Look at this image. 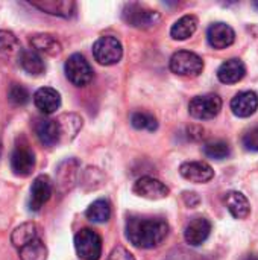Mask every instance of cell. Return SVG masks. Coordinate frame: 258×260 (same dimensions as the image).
Returning a JSON list of instances; mask_svg holds the SVG:
<instances>
[{
    "label": "cell",
    "mask_w": 258,
    "mask_h": 260,
    "mask_svg": "<svg viewBox=\"0 0 258 260\" xmlns=\"http://www.w3.org/2000/svg\"><path fill=\"white\" fill-rule=\"evenodd\" d=\"M169 236V224L163 218L131 216L126 222L128 241L143 250L160 247Z\"/></svg>",
    "instance_id": "cell-1"
},
{
    "label": "cell",
    "mask_w": 258,
    "mask_h": 260,
    "mask_svg": "<svg viewBox=\"0 0 258 260\" xmlns=\"http://www.w3.org/2000/svg\"><path fill=\"white\" fill-rule=\"evenodd\" d=\"M122 18L132 27L137 29H152L155 27L161 17L157 11L146 8L140 3H128L122 11Z\"/></svg>",
    "instance_id": "cell-2"
},
{
    "label": "cell",
    "mask_w": 258,
    "mask_h": 260,
    "mask_svg": "<svg viewBox=\"0 0 258 260\" xmlns=\"http://www.w3.org/2000/svg\"><path fill=\"white\" fill-rule=\"evenodd\" d=\"M170 70L178 76L196 78L204 70V61L199 55L189 50H178L170 58Z\"/></svg>",
    "instance_id": "cell-3"
},
{
    "label": "cell",
    "mask_w": 258,
    "mask_h": 260,
    "mask_svg": "<svg viewBox=\"0 0 258 260\" xmlns=\"http://www.w3.org/2000/svg\"><path fill=\"white\" fill-rule=\"evenodd\" d=\"M75 250L81 260H99L102 256V238L91 229H82L75 236Z\"/></svg>",
    "instance_id": "cell-4"
},
{
    "label": "cell",
    "mask_w": 258,
    "mask_h": 260,
    "mask_svg": "<svg viewBox=\"0 0 258 260\" xmlns=\"http://www.w3.org/2000/svg\"><path fill=\"white\" fill-rule=\"evenodd\" d=\"M93 56L102 66H114L123 56V46L113 35L100 37L93 44Z\"/></svg>",
    "instance_id": "cell-5"
},
{
    "label": "cell",
    "mask_w": 258,
    "mask_h": 260,
    "mask_svg": "<svg viewBox=\"0 0 258 260\" xmlns=\"http://www.w3.org/2000/svg\"><path fill=\"white\" fill-rule=\"evenodd\" d=\"M64 73L67 79L76 87H85L93 81V69L90 62L81 53H73L64 64Z\"/></svg>",
    "instance_id": "cell-6"
},
{
    "label": "cell",
    "mask_w": 258,
    "mask_h": 260,
    "mask_svg": "<svg viewBox=\"0 0 258 260\" xmlns=\"http://www.w3.org/2000/svg\"><path fill=\"white\" fill-rule=\"evenodd\" d=\"M222 110V99L217 94H204L196 96L189 104V111L195 119L199 120H208L214 119Z\"/></svg>",
    "instance_id": "cell-7"
},
{
    "label": "cell",
    "mask_w": 258,
    "mask_h": 260,
    "mask_svg": "<svg viewBox=\"0 0 258 260\" xmlns=\"http://www.w3.org/2000/svg\"><path fill=\"white\" fill-rule=\"evenodd\" d=\"M35 154L27 145L15 146L11 155V169L17 177H29L35 169Z\"/></svg>",
    "instance_id": "cell-8"
},
{
    "label": "cell",
    "mask_w": 258,
    "mask_h": 260,
    "mask_svg": "<svg viewBox=\"0 0 258 260\" xmlns=\"http://www.w3.org/2000/svg\"><path fill=\"white\" fill-rule=\"evenodd\" d=\"M53 192V183L47 175H38L30 186L29 210L40 212L41 207L50 200Z\"/></svg>",
    "instance_id": "cell-9"
},
{
    "label": "cell",
    "mask_w": 258,
    "mask_h": 260,
    "mask_svg": "<svg viewBox=\"0 0 258 260\" xmlns=\"http://www.w3.org/2000/svg\"><path fill=\"white\" fill-rule=\"evenodd\" d=\"M134 193L141 197V198H148V200H161L166 198L170 190L169 187L161 183L160 180L154 178V177H141L134 183L132 187Z\"/></svg>",
    "instance_id": "cell-10"
},
{
    "label": "cell",
    "mask_w": 258,
    "mask_h": 260,
    "mask_svg": "<svg viewBox=\"0 0 258 260\" xmlns=\"http://www.w3.org/2000/svg\"><path fill=\"white\" fill-rule=\"evenodd\" d=\"M207 40L211 47L222 50V49L230 47L236 41V32L227 23H222V21L213 23L207 30Z\"/></svg>",
    "instance_id": "cell-11"
},
{
    "label": "cell",
    "mask_w": 258,
    "mask_h": 260,
    "mask_svg": "<svg viewBox=\"0 0 258 260\" xmlns=\"http://www.w3.org/2000/svg\"><path fill=\"white\" fill-rule=\"evenodd\" d=\"M179 174L186 180H189L192 183H198V184L208 183L214 177L213 168L205 161H187V163H182L181 168H179Z\"/></svg>",
    "instance_id": "cell-12"
},
{
    "label": "cell",
    "mask_w": 258,
    "mask_h": 260,
    "mask_svg": "<svg viewBox=\"0 0 258 260\" xmlns=\"http://www.w3.org/2000/svg\"><path fill=\"white\" fill-rule=\"evenodd\" d=\"M211 233V222L207 218H195L192 219L184 232L186 242L192 247H199L202 245Z\"/></svg>",
    "instance_id": "cell-13"
},
{
    "label": "cell",
    "mask_w": 258,
    "mask_h": 260,
    "mask_svg": "<svg viewBox=\"0 0 258 260\" xmlns=\"http://www.w3.org/2000/svg\"><path fill=\"white\" fill-rule=\"evenodd\" d=\"M35 107L44 114H53L61 107V94L52 87H41L33 93Z\"/></svg>",
    "instance_id": "cell-14"
},
{
    "label": "cell",
    "mask_w": 258,
    "mask_h": 260,
    "mask_svg": "<svg viewBox=\"0 0 258 260\" xmlns=\"http://www.w3.org/2000/svg\"><path fill=\"white\" fill-rule=\"evenodd\" d=\"M33 8L56 17H73L76 11V3L71 0H35L29 2Z\"/></svg>",
    "instance_id": "cell-15"
},
{
    "label": "cell",
    "mask_w": 258,
    "mask_h": 260,
    "mask_svg": "<svg viewBox=\"0 0 258 260\" xmlns=\"http://www.w3.org/2000/svg\"><path fill=\"white\" fill-rule=\"evenodd\" d=\"M35 133L41 145L55 146L61 143V126L56 119H41L35 125Z\"/></svg>",
    "instance_id": "cell-16"
},
{
    "label": "cell",
    "mask_w": 258,
    "mask_h": 260,
    "mask_svg": "<svg viewBox=\"0 0 258 260\" xmlns=\"http://www.w3.org/2000/svg\"><path fill=\"white\" fill-rule=\"evenodd\" d=\"M258 108V94L255 91L246 90L236 94L231 101V110L237 117H249Z\"/></svg>",
    "instance_id": "cell-17"
},
{
    "label": "cell",
    "mask_w": 258,
    "mask_h": 260,
    "mask_svg": "<svg viewBox=\"0 0 258 260\" xmlns=\"http://www.w3.org/2000/svg\"><path fill=\"white\" fill-rule=\"evenodd\" d=\"M246 75V67L242 59L231 58L227 59L217 70V78L224 84H236L242 81Z\"/></svg>",
    "instance_id": "cell-18"
},
{
    "label": "cell",
    "mask_w": 258,
    "mask_h": 260,
    "mask_svg": "<svg viewBox=\"0 0 258 260\" xmlns=\"http://www.w3.org/2000/svg\"><path fill=\"white\" fill-rule=\"evenodd\" d=\"M224 201H225V206H227L228 212L233 215V218H236V219H245V218L249 216L251 206H249L248 198L242 192L231 190V192L225 193Z\"/></svg>",
    "instance_id": "cell-19"
},
{
    "label": "cell",
    "mask_w": 258,
    "mask_h": 260,
    "mask_svg": "<svg viewBox=\"0 0 258 260\" xmlns=\"http://www.w3.org/2000/svg\"><path fill=\"white\" fill-rule=\"evenodd\" d=\"M18 62L27 75L41 76L46 72V62L43 56L33 49H21L18 55Z\"/></svg>",
    "instance_id": "cell-20"
},
{
    "label": "cell",
    "mask_w": 258,
    "mask_h": 260,
    "mask_svg": "<svg viewBox=\"0 0 258 260\" xmlns=\"http://www.w3.org/2000/svg\"><path fill=\"white\" fill-rule=\"evenodd\" d=\"M30 44L35 52L40 55H49V56H56L62 52V46L59 40L52 35V34H36L30 38Z\"/></svg>",
    "instance_id": "cell-21"
},
{
    "label": "cell",
    "mask_w": 258,
    "mask_h": 260,
    "mask_svg": "<svg viewBox=\"0 0 258 260\" xmlns=\"http://www.w3.org/2000/svg\"><path fill=\"white\" fill-rule=\"evenodd\" d=\"M20 52L21 47L18 38L11 30L0 29V59L3 61H9L14 58L18 59Z\"/></svg>",
    "instance_id": "cell-22"
},
{
    "label": "cell",
    "mask_w": 258,
    "mask_h": 260,
    "mask_svg": "<svg viewBox=\"0 0 258 260\" xmlns=\"http://www.w3.org/2000/svg\"><path fill=\"white\" fill-rule=\"evenodd\" d=\"M38 236V227L35 222H24L20 224L11 235V242L15 248H23L27 244H30L32 241H35Z\"/></svg>",
    "instance_id": "cell-23"
},
{
    "label": "cell",
    "mask_w": 258,
    "mask_h": 260,
    "mask_svg": "<svg viewBox=\"0 0 258 260\" xmlns=\"http://www.w3.org/2000/svg\"><path fill=\"white\" fill-rule=\"evenodd\" d=\"M198 29V18L195 15H184L170 29V37L178 41H184L190 38Z\"/></svg>",
    "instance_id": "cell-24"
},
{
    "label": "cell",
    "mask_w": 258,
    "mask_h": 260,
    "mask_svg": "<svg viewBox=\"0 0 258 260\" xmlns=\"http://www.w3.org/2000/svg\"><path fill=\"white\" fill-rule=\"evenodd\" d=\"M61 126V143L70 142L82 128V119L76 114H62L56 119Z\"/></svg>",
    "instance_id": "cell-25"
},
{
    "label": "cell",
    "mask_w": 258,
    "mask_h": 260,
    "mask_svg": "<svg viewBox=\"0 0 258 260\" xmlns=\"http://www.w3.org/2000/svg\"><path fill=\"white\" fill-rule=\"evenodd\" d=\"M85 216L94 224H105L111 218V206L106 200H96L87 209Z\"/></svg>",
    "instance_id": "cell-26"
},
{
    "label": "cell",
    "mask_w": 258,
    "mask_h": 260,
    "mask_svg": "<svg viewBox=\"0 0 258 260\" xmlns=\"http://www.w3.org/2000/svg\"><path fill=\"white\" fill-rule=\"evenodd\" d=\"M21 260H46L47 259V248L40 238L27 244L26 247L18 250Z\"/></svg>",
    "instance_id": "cell-27"
},
{
    "label": "cell",
    "mask_w": 258,
    "mask_h": 260,
    "mask_svg": "<svg viewBox=\"0 0 258 260\" xmlns=\"http://www.w3.org/2000/svg\"><path fill=\"white\" fill-rule=\"evenodd\" d=\"M204 154L208 158H213V160H224V158L230 157L231 148H230V145L227 142L214 140V142H210V143L204 145Z\"/></svg>",
    "instance_id": "cell-28"
},
{
    "label": "cell",
    "mask_w": 258,
    "mask_h": 260,
    "mask_svg": "<svg viewBox=\"0 0 258 260\" xmlns=\"http://www.w3.org/2000/svg\"><path fill=\"white\" fill-rule=\"evenodd\" d=\"M131 125L135 129H148V131H155L158 128L157 119L151 113L144 111H135L131 116Z\"/></svg>",
    "instance_id": "cell-29"
},
{
    "label": "cell",
    "mask_w": 258,
    "mask_h": 260,
    "mask_svg": "<svg viewBox=\"0 0 258 260\" xmlns=\"http://www.w3.org/2000/svg\"><path fill=\"white\" fill-rule=\"evenodd\" d=\"M8 99L15 107H24L30 101V94L26 87L20 84H12L8 91Z\"/></svg>",
    "instance_id": "cell-30"
},
{
    "label": "cell",
    "mask_w": 258,
    "mask_h": 260,
    "mask_svg": "<svg viewBox=\"0 0 258 260\" xmlns=\"http://www.w3.org/2000/svg\"><path fill=\"white\" fill-rule=\"evenodd\" d=\"M242 142H243L245 149L252 151V152H258V128H252L251 131H248L243 136Z\"/></svg>",
    "instance_id": "cell-31"
},
{
    "label": "cell",
    "mask_w": 258,
    "mask_h": 260,
    "mask_svg": "<svg viewBox=\"0 0 258 260\" xmlns=\"http://www.w3.org/2000/svg\"><path fill=\"white\" fill-rule=\"evenodd\" d=\"M106 260H135V257L132 256V253L129 250H126L125 247L119 245V247H116L109 253V256H108Z\"/></svg>",
    "instance_id": "cell-32"
},
{
    "label": "cell",
    "mask_w": 258,
    "mask_h": 260,
    "mask_svg": "<svg viewBox=\"0 0 258 260\" xmlns=\"http://www.w3.org/2000/svg\"><path fill=\"white\" fill-rule=\"evenodd\" d=\"M166 260H205L204 257H199L198 254H193V253H187V251H175L172 254H169V257Z\"/></svg>",
    "instance_id": "cell-33"
},
{
    "label": "cell",
    "mask_w": 258,
    "mask_h": 260,
    "mask_svg": "<svg viewBox=\"0 0 258 260\" xmlns=\"http://www.w3.org/2000/svg\"><path fill=\"white\" fill-rule=\"evenodd\" d=\"M182 198H184V203H186L189 207H196V206L201 203L199 195H198V193H195V192H184Z\"/></svg>",
    "instance_id": "cell-34"
},
{
    "label": "cell",
    "mask_w": 258,
    "mask_h": 260,
    "mask_svg": "<svg viewBox=\"0 0 258 260\" xmlns=\"http://www.w3.org/2000/svg\"><path fill=\"white\" fill-rule=\"evenodd\" d=\"M245 260H258V256H254V254H251V256H248Z\"/></svg>",
    "instance_id": "cell-35"
},
{
    "label": "cell",
    "mask_w": 258,
    "mask_h": 260,
    "mask_svg": "<svg viewBox=\"0 0 258 260\" xmlns=\"http://www.w3.org/2000/svg\"><path fill=\"white\" fill-rule=\"evenodd\" d=\"M254 6H255V8L258 9V2H254Z\"/></svg>",
    "instance_id": "cell-36"
},
{
    "label": "cell",
    "mask_w": 258,
    "mask_h": 260,
    "mask_svg": "<svg viewBox=\"0 0 258 260\" xmlns=\"http://www.w3.org/2000/svg\"><path fill=\"white\" fill-rule=\"evenodd\" d=\"M0 155H2V145H0Z\"/></svg>",
    "instance_id": "cell-37"
}]
</instances>
